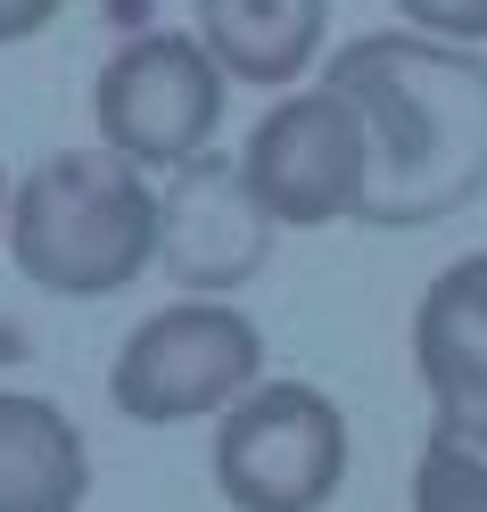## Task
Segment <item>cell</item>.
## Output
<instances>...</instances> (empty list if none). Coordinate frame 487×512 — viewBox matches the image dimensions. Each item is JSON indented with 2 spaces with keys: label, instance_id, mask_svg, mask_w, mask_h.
Returning <instances> with one entry per match:
<instances>
[{
  "label": "cell",
  "instance_id": "6da1fadb",
  "mask_svg": "<svg viewBox=\"0 0 487 512\" xmlns=\"http://www.w3.org/2000/svg\"><path fill=\"white\" fill-rule=\"evenodd\" d=\"M331 83L355 100L372 141L364 215L380 232H430L487 190V50L438 42L413 25L355 34L331 58Z\"/></svg>",
  "mask_w": 487,
  "mask_h": 512
},
{
  "label": "cell",
  "instance_id": "7a4b0ae2",
  "mask_svg": "<svg viewBox=\"0 0 487 512\" xmlns=\"http://www.w3.org/2000/svg\"><path fill=\"white\" fill-rule=\"evenodd\" d=\"M9 256L50 298H108L157 256V190L133 157L58 149L9 190Z\"/></svg>",
  "mask_w": 487,
  "mask_h": 512
},
{
  "label": "cell",
  "instance_id": "3957f363",
  "mask_svg": "<svg viewBox=\"0 0 487 512\" xmlns=\"http://www.w3.org/2000/svg\"><path fill=\"white\" fill-rule=\"evenodd\" d=\"M256 372H265V331L232 298H174L116 347L108 405L141 430H174V422H207L232 397H248Z\"/></svg>",
  "mask_w": 487,
  "mask_h": 512
},
{
  "label": "cell",
  "instance_id": "277c9868",
  "mask_svg": "<svg viewBox=\"0 0 487 512\" xmlns=\"http://www.w3.org/2000/svg\"><path fill=\"white\" fill-rule=\"evenodd\" d=\"M347 479V413L314 380H256L215 413V488L232 512H322Z\"/></svg>",
  "mask_w": 487,
  "mask_h": 512
},
{
  "label": "cell",
  "instance_id": "5b68a950",
  "mask_svg": "<svg viewBox=\"0 0 487 512\" xmlns=\"http://www.w3.org/2000/svg\"><path fill=\"white\" fill-rule=\"evenodd\" d=\"M240 174L248 190L273 207L281 232H322V223H355L364 215V182H372V141L355 100L322 75L314 91L289 83L281 100L256 116V133L240 141Z\"/></svg>",
  "mask_w": 487,
  "mask_h": 512
},
{
  "label": "cell",
  "instance_id": "8992f818",
  "mask_svg": "<svg viewBox=\"0 0 487 512\" xmlns=\"http://www.w3.org/2000/svg\"><path fill=\"white\" fill-rule=\"evenodd\" d=\"M223 91L232 75L215 67V50L199 34H174V25H157V34H133L108 50L100 83H91V124H100V141L116 157H133V166H182V157H199L223 124Z\"/></svg>",
  "mask_w": 487,
  "mask_h": 512
},
{
  "label": "cell",
  "instance_id": "52a82bcc",
  "mask_svg": "<svg viewBox=\"0 0 487 512\" xmlns=\"http://www.w3.org/2000/svg\"><path fill=\"white\" fill-rule=\"evenodd\" d=\"M273 207L248 190L240 157H182L174 182L157 190V265H166L190 298H223L273 256Z\"/></svg>",
  "mask_w": 487,
  "mask_h": 512
},
{
  "label": "cell",
  "instance_id": "ba28073f",
  "mask_svg": "<svg viewBox=\"0 0 487 512\" xmlns=\"http://www.w3.org/2000/svg\"><path fill=\"white\" fill-rule=\"evenodd\" d=\"M413 372L430 389L438 430L487 446V248L454 256L430 290H421V306H413Z\"/></svg>",
  "mask_w": 487,
  "mask_h": 512
},
{
  "label": "cell",
  "instance_id": "9c48e42d",
  "mask_svg": "<svg viewBox=\"0 0 487 512\" xmlns=\"http://www.w3.org/2000/svg\"><path fill=\"white\" fill-rule=\"evenodd\" d=\"M322 34H331V0H199V42L232 83H256V91L306 83Z\"/></svg>",
  "mask_w": 487,
  "mask_h": 512
},
{
  "label": "cell",
  "instance_id": "30bf717a",
  "mask_svg": "<svg viewBox=\"0 0 487 512\" xmlns=\"http://www.w3.org/2000/svg\"><path fill=\"white\" fill-rule=\"evenodd\" d=\"M91 496V446L50 397L0 389V512H75Z\"/></svg>",
  "mask_w": 487,
  "mask_h": 512
},
{
  "label": "cell",
  "instance_id": "8fae6325",
  "mask_svg": "<svg viewBox=\"0 0 487 512\" xmlns=\"http://www.w3.org/2000/svg\"><path fill=\"white\" fill-rule=\"evenodd\" d=\"M413 512H487V446L430 430L413 463Z\"/></svg>",
  "mask_w": 487,
  "mask_h": 512
},
{
  "label": "cell",
  "instance_id": "7c38bea8",
  "mask_svg": "<svg viewBox=\"0 0 487 512\" xmlns=\"http://www.w3.org/2000/svg\"><path fill=\"white\" fill-rule=\"evenodd\" d=\"M397 17L438 42H487V0H397Z\"/></svg>",
  "mask_w": 487,
  "mask_h": 512
},
{
  "label": "cell",
  "instance_id": "4fadbf2b",
  "mask_svg": "<svg viewBox=\"0 0 487 512\" xmlns=\"http://www.w3.org/2000/svg\"><path fill=\"white\" fill-rule=\"evenodd\" d=\"M58 9H67V0H0V50H9V42H34L42 25H58Z\"/></svg>",
  "mask_w": 487,
  "mask_h": 512
},
{
  "label": "cell",
  "instance_id": "5bb4252c",
  "mask_svg": "<svg viewBox=\"0 0 487 512\" xmlns=\"http://www.w3.org/2000/svg\"><path fill=\"white\" fill-rule=\"evenodd\" d=\"M0 240H9V174H0Z\"/></svg>",
  "mask_w": 487,
  "mask_h": 512
}]
</instances>
